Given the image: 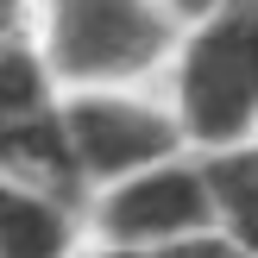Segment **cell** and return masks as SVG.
<instances>
[{
	"label": "cell",
	"mask_w": 258,
	"mask_h": 258,
	"mask_svg": "<svg viewBox=\"0 0 258 258\" xmlns=\"http://www.w3.org/2000/svg\"><path fill=\"white\" fill-rule=\"evenodd\" d=\"M183 19L164 0H38L32 50L50 70L57 95L145 88L170 70Z\"/></svg>",
	"instance_id": "1"
},
{
	"label": "cell",
	"mask_w": 258,
	"mask_h": 258,
	"mask_svg": "<svg viewBox=\"0 0 258 258\" xmlns=\"http://www.w3.org/2000/svg\"><path fill=\"white\" fill-rule=\"evenodd\" d=\"M164 101L196 158L258 145V0H214L183 25Z\"/></svg>",
	"instance_id": "2"
},
{
	"label": "cell",
	"mask_w": 258,
	"mask_h": 258,
	"mask_svg": "<svg viewBox=\"0 0 258 258\" xmlns=\"http://www.w3.org/2000/svg\"><path fill=\"white\" fill-rule=\"evenodd\" d=\"M57 107H63V133H70L88 196H101L139 170H158L170 158H189L176 107L151 88H95V95H63Z\"/></svg>",
	"instance_id": "3"
},
{
	"label": "cell",
	"mask_w": 258,
	"mask_h": 258,
	"mask_svg": "<svg viewBox=\"0 0 258 258\" xmlns=\"http://www.w3.org/2000/svg\"><path fill=\"white\" fill-rule=\"evenodd\" d=\"M196 233H221L214 183L196 151L88 196V246L101 258L158 252V246H176V239H196Z\"/></svg>",
	"instance_id": "4"
},
{
	"label": "cell",
	"mask_w": 258,
	"mask_h": 258,
	"mask_svg": "<svg viewBox=\"0 0 258 258\" xmlns=\"http://www.w3.org/2000/svg\"><path fill=\"white\" fill-rule=\"evenodd\" d=\"M82 252H95L88 202L0 183V258H82Z\"/></svg>",
	"instance_id": "5"
},
{
	"label": "cell",
	"mask_w": 258,
	"mask_h": 258,
	"mask_svg": "<svg viewBox=\"0 0 258 258\" xmlns=\"http://www.w3.org/2000/svg\"><path fill=\"white\" fill-rule=\"evenodd\" d=\"M0 183L88 202V183H82V170H76L70 133H63V107H44V113H25V120L0 126Z\"/></svg>",
	"instance_id": "6"
},
{
	"label": "cell",
	"mask_w": 258,
	"mask_h": 258,
	"mask_svg": "<svg viewBox=\"0 0 258 258\" xmlns=\"http://www.w3.org/2000/svg\"><path fill=\"white\" fill-rule=\"evenodd\" d=\"M208 183H214V208H221V233L233 239L246 258H258V145L239 151H214Z\"/></svg>",
	"instance_id": "7"
},
{
	"label": "cell",
	"mask_w": 258,
	"mask_h": 258,
	"mask_svg": "<svg viewBox=\"0 0 258 258\" xmlns=\"http://www.w3.org/2000/svg\"><path fill=\"white\" fill-rule=\"evenodd\" d=\"M44 107H57V82H50V70L38 63L32 38L0 44V126L25 120V113H44Z\"/></svg>",
	"instance_id": "8"
},
{
	"label": "cell",
	"mask_w": 258,
	"mask_h": 258,
	"mask_svg": "<svg viewBox=\"0 0 258 258\" xmlns=\"http://www.w3.org/2000/svg\"><path fill=\"white\" fill-rule=\"evenodd\" d=\"M126 258H246L227 233H196V239H176V246H158V252H126Z\"/></svg>",
	"instance_id": "9"
},
{
	"label": "cell",
	"mask_w": 258,
	"mask_h": 258,
	"mask_svg": "<svg viewBox=\"0 0 258 258\" xmlns=\"http://www.w3.org/2000/svg\"><path fill=\"white\" fill-rule=\"evenodd\" d=\"M32 7H38V0H0V44L32 38Z\"/></svg>",
	"instance_id": "10"
},
{
	"label": "cell",
	"mask_w": 258,
	"mask_h": 258,
	"mask_svg": "<svg viewBox=\"0 0 258 258\" xmlns=\"http://www.w3.org/2000/svg\"><path fill=\"white\" fill-rule=\"evenodd\" d=\"M164 7H170V13H176V19H183V25H189V19H196V13H208V7H214V0H164Z\"/></svg>",
	"instance_id": "11"
},
{
	"label": "cell",
	"mask_w": 258,
	"mask_h": 258,
	"mask_svg": "<svg viewBox=\"0 0 258 258\" xmlns=\"http://www.w3.org/2000/svg\"><path fill=\"white\" fill-rule=\"evenodd\" d=\"M82 258H101V252H82Z\"/></svg>",
	"instance_id": "12"
}]
</instances>
